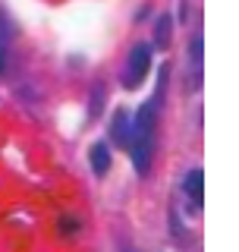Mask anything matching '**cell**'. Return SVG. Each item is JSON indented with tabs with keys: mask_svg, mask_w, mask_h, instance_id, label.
Here are the masks:
<instances>
[{
	"mask_svg": "<svg viewBox=\"0 0 239 252\" xmlns=\"http://www.w3.org/2000/svg\"><path fill=\"white\" fill-rule=\"evenodd\" d=\"M129 158L139 173H148L151 167V148H154V101L145 104L129 123Z\"/></svg>",
	"mask_w": 239,
	"mask_h": 252,
	"instance_id": "1",
	"label": "cell"
},
{
	"mask_svg": "<svg viewBox=\"0 0 239 252\" xmlns=\"http://www.w3.org/2000/svg\"><path fill=\"white\" fill-rule=\"evenodd\" d=\"M148 66H151V51L145 44H135L129 51V60H126V73H123V85L126 89H135L142 85V79L148 76Z\"/></svg>",
	"mask_w": 239,
	"mask_h": 252,
	"instance_id": "2",
	"label": "cell"
},
{
	"mask_svg": "<svg viewBox=\"0 0 239 252\" xmlns=\"http://www.w3.org/2000/svg\"><path fill=\"white\" fill-rule=\"evenodd\" d=\"M110 136H114L117 145H129V114H126V110H117V114H114Z\"/></svg>",
	"mask_w": 239,
	"mask_h": 252,
	"instance_id": "3",
	"label": "cell"
},
{
	"mask_svg": "<svg viewBox=\"0 0 239 252\" xmlns=\"http://www.w3.org/2000/svg\"><path fill=\"white\" fill-rule=\"evenodd\" d=\"M202 183H205L202 170H192V173L186 177V192H189V199H192V205H195V208L202 205Z\"/></svg>",
	"mask_w": 239,
	"mask_h": 252,
	"instance_id": "4",
	"label": "cell"
},
{
	"mask_svg": "<svg viewBox=\"0 0 239 252\" xmlns=\"http://www.w3.org/2000/svg\"><path fill=\"white\" fill-rule=\"evenodd\" d=\"M91 167H94V173H107V167H110V152H107L104 142H98V145L91 148Z\"/></svg>",
	"mask_w": 239,
	"mask_h": 252,
	"instance_id": "5",
	"label": "cell"
},
{
	"mask_svg": "<svg viewBox=\"0 0 239 252\" xmlns=\"http://www.w3.org/2000/svg\"><path fill=\"white\" fill-rule=\"evenodd\" d=\"M154 41H157V51H164V47L170 44V16H161V19H157Z\"/></svg>",
	"mask_w": 239,
	"mask_h": 252,
	"instance_id": "6",
	"label": "cell"
},
{
	"mask_svg": "<svg viewBox=\"0 0 239 252\" xmlns=\"http://www.w3.org/2000/svg\"><path fill=\"white\" fill-rule=\"evenodd\" d=\"M3 66H6V51L0 47V69H3Z\"/></svg>",
	"mask_w": 239,
	"mask_h": 252,
	"instance_id": "7",
	"label": "cell"
}]
</instances>
